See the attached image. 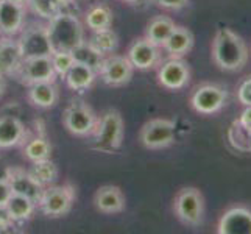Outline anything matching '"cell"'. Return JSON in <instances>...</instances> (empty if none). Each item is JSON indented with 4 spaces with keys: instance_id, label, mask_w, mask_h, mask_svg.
Segmentation results:
<instances>
[{
    "instance_id": "1",
    "label": "cell",
    "mask_w": 251,
    "mask_h": 234,
    "mask_svg": "<svg viewBox=\"0 0 251 234\" xmlns=\"http://www.w3.org/2000/svg\"><path fill=\"white\" fill-rule=\"evenodd\" d=\"M212 61L225 72H239L248 61V47L236 31L219 28L212 41Z\"/></svg>"
},
{
    "instance_id": "2",
    "label": "cell",
    "mask_w": 251,
    "mask_h": 234,
    "mask_svg": "<svg viewBox=\"0 0 251 234\" xmlns=\"http://www.w3.org/2000/svg\"><path fill=\"white\" fill-rule=\"evenodd\" d=\"M49 39L53 52H72L84 42V30L78 17L59 11L50 17L47 25Z\"/></svg>"
},
{
    "instance_id": "3",
    "label": "cell",
    "mask_w": 251,
    "mask_h": 234,
    "mask_svg": "<svg viewBox=\"0 0 251 234\" xmlns=\"http://www.w3.org/2000/svg\"><path fill=\"white\" fill-rule=\"evenodd\" d=\"M94 149L101 153H114L120 149L124 141V120L120 112L108 109L100 117L95 128Z\"/></svg>"
},
{
    "instance_id": "4",
    "label": "cell",
    "mask_w": 251,
    "mask_h": 234,
    "mask_svg": "<svg viewBox=\"0 0 251 234\" xmlns=\"http://www.w3.org/2000/svg\"><path fill=\"white\" fill-rule=\"evenodd\" d=\"M173 211L186 227H200L204 217V198L197 187H183L173 202Z\"/></svg>"
},
{
    "instance_id": "5",
    "label": "cell",
    "mask_w": 251,
    "mask_h": 234,
    "mask_svg": "<svg viewBox=\"0 0 251 234\" xmlns=\"http://www.w3.org/2000/svg\"><path fill=\"white\" fill-rule=\"evenodd\" d=\"M75 200L74 187L64 184V186H47L42 190V195L36 206H39L41 212L47 217L56 219L63 217L72 209V205Z\"/></svg>"
},
{
    "instance_id": "6",
    "label": "cell",
    "mask_w": 251,
    "mask_h": 234,
    "mask_svg": "<svg viewBox=\"0 0 251 234\" xmlns=\"http://www.w3.org/2000/svg\"><path fill=\"white\" fill-rule=\"evenodd\" d=\"M175 122L169 119H151L141 130L139 141L147 150H162L175 142Z\"/></svg>"
},
{
    "instance_id": "7",
    "label": "cell",
    "mask_w": 251,
    "mask_h": 234,
    "mask_svg": "<svg viewBox=\"0 0 251 234\" xmlns=\"http://www.w3.org/2000/svg\"><path fill=\"white\" fill-rule=\"evenodd\" d=\"M228 100V92L219 84L206 83L198 86L190 97V106L195 112L203 116H212L219 112Z\"/></svg>"
},
{
    "instance_id": "8",
    "label": "cell",
    "mask_w": 251,
    "mask_h": 234,
    "mask_svg": "<svg viewBox=\"0 0 251 234\" xmlns=\"http://www.w3.org/2000/svg\"><path fill=\"white\" fill-rule=\"evenodd\" d=\"M63 122L69 133H72L74 136L84 137L95 131L99 120L95 117L91 106H88L83 102H74L64 109Z\"/></svg>"
},
{
    "instance_id": "9",
    "label": "cell",
    "mask_w": 251,
    "mask_h": 234,
    "mask_svg": "<svg viewBox=\"0 0 251 234\" xmlns=\"http://www.w3.org/2000/svg\"><path fill=\"white\" fill-rule=\"evenodd\" d=\"M133 72L134 67L126 56L108 55L103 59L99 75L108 86H125L133 78Z\"/></svg>"
},
{
    "instance_id": "10",
    "label": "cell",
    "mask_w": 251,
    "mask_h": 234,
    "mask_svg": "<svg viewBox=\"0 0 251 234\" xmlns=\"http://www.w3.org/2000/svg\"><path fill=\"white\" fill-rule=\"evenodd\" d=\"M17 42H19L24 59L44 58V56H51V53H53V49H51L49 39L47 27H41L39 25V27L25 30Z\"/></svg>"
},
{
    "instance_id": "11",
    "label": "cell",
    "mask_w": 251,
    "mask_h": 234,
    "mask_svg": "<svg viewBox=\"0 0 251 234\" xmlns=\"http://www.w3.org/2000/svg\"><path fill=\"white\" fill-rule=\"evenodd\" d=\"M158 80L162 88L170 91L183 89L190 81V69L181 58H170L161 64L158 71Z\"/></svg>"
},
{
    "instance_id": "12",
    "label": "cell",
    "mask_w": 251,
    "mask_h": 234,
    "mask_svg": "<svg viewBox=\"0 0 251 234\" xmlns=\"http://www.w3.org/2000/svg\"><path fill=\"white\" fill-rule=\"evenodd\" d=\"M16 75H19L21 80L27 84L41 83V81H53L55 83V77H56L55 69L50 61V56L24 59V63Z\"/></svg>"
},
{
    "instance_id": "13",
    "label": "cell",
    "mask_w": 251,
    "mask_h": 234,
    "mask_svg": "<svg viewBox=\"0 0 251 234\" xmlns=\"http://www.w3.org/2000/svg\"><path fill=\"white\" fill-rule=\"evenodd\" d=\"M5 178L8 180V183H10L13 194L28 197L30 200H33L38 205L39 198L42 195V190H44V186H41L38 181L30 175L28 170L16 169V167L6 169Z\"/></svg>"
},
{
    "instance_id": "14",
    "label": "cell",
    "mask_w": 251,
    "mask_h": 234,
    "mask_svg": "<svg viewBox=\"0 0 251 234\" xmlns=\"http://www.w3.org/2000/svg\"><path fill=\"white\" fill-rule=\"evenodd\" d=\"M220 234H251V211L244 206L229 208L219 220Z\"/></svg>"
},
{
    "instance_id": "15",
    "label": "cell",
    "mask_w": 251,
    "mask_h": 234,
    "mask_svg": "<svg viewBox=\"0 0 251 234\" xmlns=\"http://www.w3.org/2000/svg\"><path fill=\"white\" fill-rule=\"evenodd\" d=\"M126 58L131 61L134 69L139 71H147V69H153L159 63V47L154 46L147 38L134 41L131 47L128 49Z\"/></svg>"
},
{
    "instance_id": "16",
    "label": "cell",
    "mask_w": 251,
    "mask_h": 234,
    "mask_svg": "<svg viewBox=\"0 0 251 234\" xmlns=\"http://www.w3.org/2000/svg\"><path fill=\"white\" fill-rule=\"evenodd\" d=\"M94 205L101 214H119L125 209V195L117 186H101L94 195Z\"/></svg>"
},
{
    "instance_id": "17",
    "label": "cell",
    "mask_w": 251,
    "mask_h": 234,
    "mask_svg": "<svg viewBox=\"0 0 251 234\" xmlns=\"http://www.w3.org/2000/svg\"><path fill=\"white\" fill-rule=\"evenodd\" d=\"M25 8L22 3L0 0V31L6 36H14L24 25Z\"/></svg>"
},
{
    "instance_id": "18",
    "label": "cell",
    "mask_w": 251,
    "mask_h": 234,
    "mask_svg": "<svg viewBox=\"0 0 251 234\" xmlns=\"http://www.w3.org/2000/svg\"><path fill=\"white\" fill-rule=\"evenodd\" d=\"M24 63L19 42L10 38L0 41V75H16Z\"/></svg>"
},
{
    "instance_id": "19",
    "label": "cell",
    "mask_w": 251,
    "mask_h": 234,
    "mask_svg": "<svg viewBox=\"0 0 251 234\" xmlns=\"http://www.w3.org/2000/svg\"><path fill=\"white\" fill-rule=\"evenodd\" d=\"M25 139V128L16 116L0 117V149H11L22 144Z\"/></svg>"
},
{
    "instance_id": "20",
    "label": "cell",
    "mask_w": 251,
    "mask_h": 234,
    "mask_svg": "<svg viewBox=\"0 0 251 234\" xmlns=\"http://www.w3.org/2000/svg\"><path fill=\"white\" fill-rule=\"evenodd\" d=\"M192 47H194V34L186 27H175V30L170 33V36L162 46V49L172 58L184 56L186 53H189Z\"/></svg>"
},
{
    "instance_id": "21",
    "label": "cell",
    "mask_w": 251,
    "mask_h": 234,
    "mask_svg": "<svg viewBox=\"0 0 251 234\" xmlns=\"http://www.w3.org/2000/svg\"><path fill=\"white\" fill-rule=\"evenodd\" d=\"M28 99L38 108H51L58 102V89L53 81H41L30 84Z\"/></svg>"
},
{
    "instance_id": "22",
    "label": "cell",
    "mask_w": 251,
    "mask_h": 234,
    "mask_svg": "<svg viewBox=\"0 0 251 234\" xmlns=\"http://www.w3.org/2000/svg\"><path fill=\"white\" fill-rule=\"evenodd\" d=\"M95 77H97V72L92 71L91 67L81 63H74L64 75V80L72 91H86L92 86Z\"/></svg>"
},
{
    "instance_id": "23",
    "label": "cell",
    "mask_w": 251,
    "mask_h": 234,
    "mask_svg": "<svg viewBox=\"0 0 251 234\" xmlns=\"http://www.w3.org/2000/svg\"><path fill=\"white\" fill-rule=\"evenodd\" d=\"M34 209H36V203L30 200L28 197H24L19 194H11L5 205V211L11 222H24L28 220Z\"/></svg>"
},
{
    "instance_id": "24",
    "label": "cell",
    "mask_w": 251,
    "mask_h": 234,
    "mask_svg": "<svg viewBox=\"0 0 251 234\" xmlns=\"http://www.w3.org/2000/svg\"><path fill=\"white\" fill-rule=\"evenodd\" d=\"M175 22H173L170 17L167 16H156L150 21V24L147 25V31H145V38L150 42H153L154 46L162 47L164 42L167 41L170 36V33L175 30Z\"/></svg>"
},
{
    "instance_id": "25",
    "label": "cell",
    "mask_w": 251,
    "mask_h": 234,
    "mask_svg": "<svg viewBox=\"0 0 251 234\" xmlns=\"http://www.w3.org/2000/svg\"><path fill=\"white\" fill-rule=\"evenodd\" d=\"M88 44L92 46L103 56H108V55H112V52H116L119 46V38L116 31L111 28L97 30V31H92V36L88 41Z\"/></svg>"
},
{
    "instance_id": "26",
    "label": "cell",
    "mask_w": 251,
    "mask_h": 234,
    "mask_svg": "<svg viewBox=\"0 0 251 234\" xmlns=\"http://www.w3.org/2000/svg\"><path fill=\"white\" fill-rule=\"evenodd\" d=\"M28 172H30V175L44 187L51 186L58 178V166L50 158L33 162V166Z\"/></svg>"
},
{
    "instance_id": "27",
    "label": "cell",
    "mask_w": 251,
    "mask_h": 234,
    "mask_svg": "<svg viewBox=\"0 0 251 234\" xmlns=\"http://www.w3.org/2000/svg\"><path fill=\"white\" fill-rule=\"evenodd\" d=\"M72 56L75 59V63H81L84 66L91 67L92 71L97 72V75H99V71L101 67L103 59H105V56H103L101 53H99V52L95 50L92 46H89L86 41L83 42V44H80L78 47H75L72 50Z\"/></svg>"
},
{
    "instance_id": "28",
    "label": "cell",
    "mask_w": 251,
    "mask_h": 234,
    "mask_svg": "<svg viewBox=\"0 0 251 234\" xmlns=\"http://www.w3.org/2000/svg\"><path fill=\"white\" fill-rule=\"evenodd\" d=\"M84 24L88 25V28L92 31L97 30H105V28H111L112 24V11L105 5H99L94 6L86 13L84 16Z\"/></svg>"
},
{
    "instance_id": "29",
    "label": "cell",
    "mask_w": 251,
    "mask_h": 234,
    "mask_svg": "<svg viewBox=\"0 0 251 234\" xmlns=\"http://www.w3.org/2000/svg\"><path fill=\"white\" fill-rule=\"evenodd\" d=\"M50 153H51V147L44 139V137H34V139H30L24 147L25 158H27L28 161H31V162L49 159Z\"/></svg>"
},
{
    "instance_id": "30",
    "label": "cell",
    "mask_w": 251,
    "mask_h": 234,
    "mask_svg": "<svg viewBox=\"0 0 251 234\" xmlns=\"http://www.w3.org/2000/svg\"><path fill=\"white\" fill-rule=\"evenodd\" d=\"M228 141L239 152H251V131L245 130L237 120H234V124L228 130Z\"/></svg>"
},
{
    "instance_id": "31",
    "label": "cell",
    "mask_w": 251,
    "mask_h": 234,
    "mask_svg": "<svg viewBox=\"0 0 251 234\" xmlns=\"http://www.w3.org/2000/svg\"><path fill=\"white\" fill-rule=\"evenodd\" d=\"M50 61L55 69V74L64 78L67 71L75 63V59L72 56V52H53L50 56Z\"/></svg>"
},
{
    "instance_id": "32",
    "label": "cell",
    "mask_w": 251,
    "mask_h": 234,
    "mask_svg": "<svg viewBox=\"0 0 251 234\" xmlns=\"http://www.w3.org/2000/svg\"><path fill=\"white\" fill-rule=\"evenodd\" d=\"M237 100L244 106H251V75L240 81L237 88Z\"/></svg>"
},
{
    "instance_id": "33",
    "label": "cell",
    "mask_w": 251,
    "mask_h": 234,
    "mask_svg": "<svg viewBox=\"0 0 251 234\" xmlns=\"http://www.w3.org/2000/svg\"><path fill=\"white\" fill-rule=\"evenodd\" d=\"M154 2L166 10H183L189 5V0H154Z\"/></svg>"
},
{
    "instance_id": "34",
    "label": "cell",
    "mask_w": 251,
    "mask_h": 234,
    "mask_svg": "<svg viewBox=\"0 0 251 234\" xmlns=\"http://www.w3.org/2000/svg\"><path fill=\"white\" fill-rule=\"evenodd\" d=\"M13 190L10 187V183H8L6 178H2L0 180V208H5L8 198L11 197Z\"/></svg>"
},
{
    "instance_id": "35",
    "label": "cell",
    "mask_w": 251,
    "mask_h": 234,
    "mask_svg": "<svg viewBox=\"0 0 251 234\" xmlns=\"http://www.w3.org/2000/svg\"><path fill=\"white\" fill-rule=\"evenodd\" d=\"M237 122L244 127L248 131H251V106H245V109L242 111V114L239 116Z\"/></svg>"
},
{
    "instance_id": "36",
    "label": "cell",
    "mask_w": 251,
    "mask_h": 234,
    "mask_svg": "<svg viewBox=\"0 0 251 234\" xmlns=\"http://www.w3.org/2000/svg\"><path fill=\"white\" fill-rule=\"evenodd\" d=\"M5 77L0 75V97L3 95V91H5V80H3Z\"/></svg>"
},
{
    "instance_id": "37",
    "label": "cell",
    "mask_w": 251,
    "mask_h": 234,
    "mask_svg": "<svg viewBox=\"0 0 251 234\" xmlns=\"http://www.w3.org/2000/svg\"><path fill=\"white\" fill-rule=\"evenodd\" d=\"M8 2H16V3H25V2H28V0H8Z\"/></svg>"
},
{
    "instance_id": "38",
    "label": "cell",
    "mask_w": 251,
    "mask_h": 234,
    "mask_svg": "<svg viewBox=\"0 0 251 234\" xmlns=\"http://www.w3.org/2000/svg\"><path fill=\"white\" fill-rule=\"evenodd\" d=\"M124 2H126V3H137V2H141V0H124Z\"/></svg>"
}]
</instances>
